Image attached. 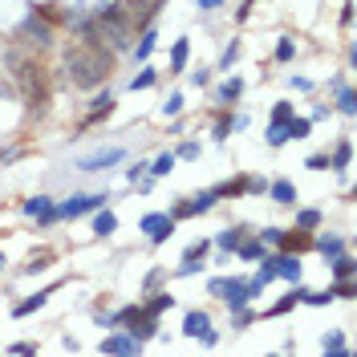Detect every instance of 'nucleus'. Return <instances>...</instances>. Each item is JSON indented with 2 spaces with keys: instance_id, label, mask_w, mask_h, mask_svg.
Returning a JSON list of instances; mask_svg holds the SVG:
<instances>
[{
  "instance_id": "nucleus-1",
  "label": "nucleus",
  "mask_w": 357,
  "mask_h": 357,
  "mask_svg": "<svg viewBox=\"0 0 357 357\" xmlns=\"http://www.w3.org/2000/svg\"><path fill=\"white\" fill-rule=\"evenodd\" d=\"M110 69H114V49L110 45H69V53H66V77H69V86H77V89H93V86H102L106 77H110Z\"/></svg>"
},
{
  "instance_id": "nucleus-2",
  "label": "nucleus",
  "mask_w": 357,
  "mask_h": 357,
  "mask_svg": "<svg viewBox=\"0 0 357 357\" xmlns=\"http://www.w3.org/2000/svg\"><path fill=\"white\" fill-rule=\"evenodd\" d=\"M4 61L13 66V77H17V86H21L24 102H29V110H45V102H49V73L37 57H29V53H17V49H8L4 53Z\"/></svg>"
},
{
  "instance_id": "nucleus-3",
  "label": "nucleus",
  "mask_w": 357,
  "mask_h": 357,
  "mask_svg": "<svg viewBox=\"0 0 357 357\" xmlns=\"http://www.w3.org/2000/svg\"><path fill=\"white\" fill-rule=\"evenodd\" d=\"M93 21H98V29H102V41L110 45L114 53L118 49H130L134 45V21L126 8H118L114 0H102V8L93 13Z\"/></svg>"
},
{
  "instance_id": "nucleus-4",
  "label": "nucleus",
  "mask_w": 357,
  "mask_h": 357,
  "mask_svg": "<svg viewBox=\"0 0 357 357\" xmlns=\"http://www.w3.org/2000/svg\"><path fill=\"white\" fill-rule=\"evenodd\" d=\"M17 37H21L24 45H33V49H49V45H53V24H49V17H45L41 8H33V13L24 17V24L17 29Z\"/></svg>"
},
{
  "instance_id": "nucleus-5",
  "label": "nucleus",
  "mask_w": 357,
  "mask_h": 357,
  "mask_svg": "<svg viewBox=\"0 0 357 357\" xmlns=\"http://www.w3.org/2000/svg\"><path fill=\"white\" fill-rule=\"evenodd\" d=\"M106 191L102 195H73V199L57 203V220H77V215H86V211H98V207H106Z\"/></svg>"
},
{
  "instance_id": "nucleus-6",
  "label": "nucleus",
  "mask_w": 357,
  "mask_h": 357,
  "mask_svg": "<svg viewBox=\"0 0 357 357\" xmlns=\"http://www.w3.org/2000/svg\"><path fill=\"white\" fill-rule=\"evenodd\" d=\"M183 333L187 337H203V345H215V341H220V337L211 333V317L199 312V309H191L187 317H183Z\"/></svg>"
},
{
  "instance_id": "nucleus-7",
  "label": "nucleus",
  "mask_w": 357,
  "mask_h": 357,
  "mask_svg": "<svg viewBox=\"0 0 357 357\" xmlns=\"http://www.w3.org/2000/svg\"><path fill=\"white\" fill-rule=\"evenodd\" d=\"M142 231H146V240H151V244H162V240H171L175 220H171V215H162V211H151V215H142Z\"/></svg>"
},
{
  "instance_id": "nucleus-8",
  "label": "nucleus",
  "mask_w": 357,
  "mask_h": 357,
  "mask_svg": "<svg viewBox=\"0 0 357 357\" xmlns=\"http://www.w3.org/2000/svg\"><path fill=\"white\" fill-rule=\"evenodd\" d=\"M29 220H37L41 227H49V223L57 220V207H53V199L49 195H33V199H24V207H21Z\"/></svg>"
},
{
  "instance_id": "nucleus-9",
  "label": "nucleus",
  "mask_w": 357,
  "mask_h": 357,
  "mask_svg": "<svg viewBox=\"0 0 357 357\" xmlns=\"http://www.w3.org/2000/svg\"><path fill=\"white\" fill-rule=\"evenodd\" d=\"M211 203H215V191H199V195H191L187 203H178L175 211H171V220H187V215H203V211H211Z\"/></svg>"
},
{
  "instance_id": "nucleus-10",
  "label": "nucleus",
  "mask_w": 357,
  "mask_h": 357,
  "mask_svg": "<svg viewBox=\"0 0 357 357\" xmlns=\"http://www.w3.org/2000/svg\"><path fill=\"white\" fill-rule=\"evenodd\" d=\"M142 349V341L134 333H110L102 341V354H138Z\"/></svg>"
},
{
  "instance_id": "nucleus-11",
  "label": "nucleus",
  "mask_w": 357,
  "mask_h": 357,
  "mask_svg": "<svg viewBox=\"0 0 357 357\" xmlns=\"http://www.w3.org/2000/svg\"><path fill=\"white\" fill-rule=\"evenodd\" d=\"M122 158H126V151H122V146H110V151H98V155H89L86 162H82V171H106V167L122 162Z\"/></svg>"
},
{
  "instance_id": "nucleus-12",
  "label": "nucleus",
  "mask_w": 357,
  "mask_h": 357,
  "mask_svg": "<svg viewBox=\"0 0 357 357\" xmlns=\"http://www.w3.org/2000/svg\"><path fill=\"white\" fill-rule=\"evenodd\" d=\"M280 248L301 256V252H309V248H312V236L305 231V227H296V231H284V236H280Z\"/></svg>"
},
{
  "instance_id": "nucleus-13",
  "label": "nucleus",
  "mask_w": 357,
  "mask_h": 357,
  "mask_svg": "<svg viewBox=\"0 0 357 357\" xmlns=\"http://www.w3.org/2000/svg\"><path fill=\"white\" fill-rule=\"evenodd\" d=\"M203 256H207V240L191 244L187 252H183V268H178V276H191L195 268H203Z\"/></svg>"
},
{
  "instance_id": "nucleus-14",
  "label": "nucleus",
  "mask_w": 357,
  "mask_h": 357,
  "mask_svg": "<svg viewBox=\"0 0 357 357\" xmlns=\"http://www.w3.org/2000/svg\"><path fill=\"white\" fill-rule=\"evenodd\" d=\"M53 289H57V284H49V289H41V292H37V296H29V301H21V305L13 309V317H29V312H37V309H41V305H45V301L53 296Z\"/></svg>"
},
{
  "instance_id": "nucleus-15",
  "label": "nucleus",
  "mask_w": 357,
  "mask_h": 357,
  "mask_svg": "<svg viewBox=\"0 0 357 357\" xmlns=\"http://www.w3.org/2000/svg\"><path fill=\"white\" fill-rule=\"evenodd\" d=\"M240 93H244V82H240V77H227V82L215 89V102H220V106H231Z\"/></svg>"
},
{
  "instance_id": "nucleus-16",
  "label": "nucleus",
  "mask_w": 357,
  "mask_h": 357,
  "mask_svg": "<svg viewBox=\"0 0 357 357\" xmlns=\"http://www.w3.org/2000/svg\"><path fill=\"white\" fill-rule=\"evenodd\" d=\"M312 248H317L321 256H329V260H333V256H341V252H345V240H341V236H329V231H325L321 240H312Z\"/></svg>"
},
{
  "instance_id": "nucleus-17",
  "label": "nucleus",
  "mask_w": 357,
  "mask_h": 357,
  "mask_svg": "<svg viewBox=\"0 0 357 357\" xmlns=\"http://www.w3.org/2000/svg\"><path fill=\"white\" fill-rule=\"evenodd\" d=\"M268 195H272L276 203H296V187H292L289 178H276V183L268 187Z\"/></svg>"
},
{
  "instance_id": "nucleus-18",
  "label": "nucleus",
  "mask_w": 357,
  "mask_h": 357,
  "mask_svg": "<svg viewBox=\"0 0 357 357\" xmlns=\"http://www.w3.org/2000/svg\"><path fill=\"white\" fill-rule=\"evenodd\" d=\"M244 236H248V227H227V231H220V236H215V244H220L223 252H236V244H240Z\"/></svg>"
},
{
  "instance_id": "nucleus-19",
  "label": "nucleus",
  "mask_w": 357,
  "mask_h": 357,
  "mask_svg": "<svg viewBox=\"0 0 357 357\" xmlns=\"http://www.w3.org/2000/svg\"><path fill=\"white\" fill-rule=\"evenodd\" d=\"M236 252H240V260H260V256H264V240H240V244H236Z\"/></svg>"
},
{
  "instance_id": "nucleus-20",
  "label": "nucleus",
  "mask_w": 357,
  "mask_h": 357,
  "mask_svg": "<svg viewBox=\"0 0 357 357\" xmlns=\"http://www.w3.org/2000/svg\"><path fill=\"white\" fill-rule=\"evenodd\" d=\"M309 130H312V118H296V114H292L289 122H284V134H289V138H309Z\"/></svg>"
},
{
  "instance_id": "nucleus-21",
  "label": "nucleus",
  "mask_w": 357,
  "mask_h": 357,
  "mask_svg": "<svg viewBox=\"0 0 357 357\" xmlns=\"http://www.w3.org/2000/svg\"><path fill=\"white\" fill-rule=\"evenodd\" d=\"M187 57H191V41L183 37V41H175V49H171V73H178V69L187 66Z\"/></svg>"
},
{
  "instance_id": "nucleus-22",
  "label": "nucleus",
  "mask_w": 357,
  "mask_h": 357,
  "mask_svg": "<svg viewBox=\"0 0 357 357\" xmlns=\"http://www.w3.org/2000/svg\"><path fill=\"white\" fill-rule=\"evenodd\" d=\"M349 162H354V146H349V142H337V151H333V158H329V167H333V171H345Z\"/></svg>"
},
{
  "instance_id": "nucleus-23",
  "label": "nucleus",
  "mask_w": 357,
  "mask_h": 357,
  "mask_svg": "<svg viewBox=\"0 0 357 357\" xmlns=\"http://www.w3.org/2000/svg\"><path fill=\"white\" fill-rule=\"evenodd\" d=\"M114 227H118V220H114V211H106V207H98V215H93V231H98V236H110Z\"/></svg>"
},
{
  "instance_id": "nucleus-24",
  "label": "nucleus",
  "mask_w": 357,
  "mask_h": 357,
  "mask_svg": "<svg viewBox=\"0 0 357 357\" xmlns=\"http://www.w3.org/2000/svg\"><path fill=\"white\" fill-rule=\"evenodd\" d=\"M333 280H354V256H333Z\"/></svg>"
},
{
  "instance_id": "nucleus-25",
  "label": "nucleus",
  "mask_w": 357,
  "mask_h": 357,
  "mask_svg": "<svg viewBox=\"0 0 357 357\" xmlns=\"http://www.w3.org/2000/svg\"><path fill=\"white\" fill-rule=\"evenodd\" d=\"M171 305H175V296H167V292H151V301H146L142 309L151 312V317H158V312H167Z\"/></svg>"
},
{
  "instance_id": "nucleus-26",
  "label": "nucleus",
  "mask_w": 357,
  "mask_h": 357,
  "mask_svg": "<svg viewBox=\"0 0 357 357\" xmlns=\"http://www.w3.org/2000/svg\"><path fill=\"white\" fill-rule=\"evenodd\" d=\"M171 171H175V155H171V151H162V155L151 162V178H162V175H171Z\"/></svg>"
},
{
  "instance_id": "nucleus-27",
  "label": "nucleus",
  "mask_w": 357,
  "mask_h": 357,
  "mask_svg": "<svg viewBox=\"0 0 357 357\" xmlns=\"http://www.w3.org/2000/svg\"><path fill=\"white\" fill-rule=\"evenodd\" d=\"M321 345H325V354H337V357H349V345H345V337L337 333H325V341H321Z\"/></svg>"
},
{
  "instance_id": "nucleus-28",
  "label": "nucleus",
  "mask_w": 357,
  "mask_h": 357,
  "mask_svg": "<svg viewBox=\"0 0 357 357\" xmlns=\"http://www.w3.org/2000/svg\"><path fill=\"white\" fill-rule=\"evenodd\" d=\"M341 93H337V110L341 114H357V93L349 86H337Z\"/></svg>"
},
{
  "instance_id": "nucleus-29",
  "label": "nucleus",
  "mask_w": 357,
  "mask_h": 357,
  "mask_svg": "<svg viewBox=\"0 0 357 357\" xmlns=\"http://www.w3.org/2000/svg\"><path fill=\"white\" fill-rule=\"evenodd\" d=\"M49 260H53V252H49V248H41V252H33V260L24 264V276H33V272H41V268H49Z\"/></svg>"
},
{
  "instance_id": "nucleus-30",
  "label": "nucleus",
  "mask_w": 357,
  "mask_h": 357,
  "mask_svg": "<svg viewBox=\"0 0 357 357\" xmlns=\"http://www.w3.org/2000/svg\"><path fill=\"white\" fill-rule=\"evenodd\" d=\"M296 227H305V231L321 227V211H317V207H305V211H296Z\"/></svg>"
},
{
  "instance_id": "nucleus-31",
  "label": "nucleus",
  "mask_w": 357,
  "mask_h": 357,
  "mask_svg": "<svg viewBox=\"0 0 357 357\" xmlns=\"http://www.w3.org/2000/svg\"><path fill=\"white\" fill-rule=\"evenodd\" d=\"M151 53H155V33H151V29H146V33H142V41L134 45V57H138V61H146V57H151Z\"/></svg>"
},
{
  "instance_id": "nucleus-32",
  "label": "nucleus",
  "mask_w": 357,
  "mask_h": 357,
  "mask_svg": "<svg viewBox=\"0 0 357 357\" xmlns=\"http://www.w3.org/2000/svg\"><path fill=\"white\" fill-rule=\"evenodd\" d=\"M292 53H296L292 37H280V45H276V61H292Z\"/></svg>"
},
{
  "instance_id": "nucleus-33",
  "label": "nucleus",
  "mask_w": 357,
  "mask_h": 357,
  "mask_svg": "<svg viewBox=\"0 0 357 357\" xmlns=\"http://www.w3.org/2000/svg\"><path fill=\"white\" fill-rule=\"evenodd\" d=\"M289 118H292V102H276V110H272V122H276V126H284Z\"/></svg>"
},
{
  "instance_id": "nucleus-34",
  "label": "nucleus",
  "mask_w": 357,
  "mask_h": 357,
  "mask_svg": "<svg viewBox=\"0 0 357 357\" xmlns=\"http://www.w3.org/2000/svg\"><path fill=\"white\" fill-rule=\"evenodd\" d=\"M284 142H289L284 126H276V122H272V126H268V146H284Z\"/></svg>"
},
{
  "instance_id": "nucleus-35",
  "label": "nucleus",
  "mask_w": 357,
  "mask_h": 357,
  "mask_svg": "<svg viewBox=\"0 0 357 357\" xmlns=\"http://www.w3.org/2000/svg\"><path fill=\"white\" fill-rule=\"evenodd\" d=\"M236 57H240V41H231L227 49H223V61H220V69H231V66H236Z\"/></svg>"
},
{
  "instance_id": "nucleus-36",
  "label": "nucleus",
  "mask_w": 357,
  "mask_h": 357,
  "mask_svg": "<svg viewBox=\"0 0 357 357\" xmlns=\"http://www.w3.org/2000/svg\"><path fill=\"white\" fill-rule=\"evenodd\" d=\"M151 86H155V69H142V73L130 82V89H151Z\"/></svg>"
},
{
  "instance_id": "nucleus-37",
  "label": "nucleus",
  "mask_w": 357,
  "mask_h": 357,
  "mask_svg": "<svg viewBox=\"0 0 357 357\" xmlns=\"http://www.w3.org/2000/svg\"><path fill=\"white\" fill-rule=\"evenodd\" d=\"M333 296H341V301H349V296H357V289H354V280H337V289H333Z\"/></svg>"
},
{
  "instance_id": "nucleus-38",
  "label": "nucleus",
  "mask_w": 357,
  "mask_h": 357,
  "mask_svg": "<svg viewBox=\"0 0 357 357\" xmlns=\"http://www.w3.org/2000/svg\"><path fill=\"white\" fill-rule=\"evenodd\" d=\"M178 110H183V98H178V93H171V98L162 102V114H171V118H175Z\"/></svg>"
},
{
  "instance_id": "nucleus-39",
  "label": "nucleus",
  "mask_w": 357,
  "mask_h": 357,
  "mask_svg": "<svg viewBox=\"0 0 357 357\" xmlns=\"http://www.w3.org/2000/svg\"><path fill=\"white\" fill-rule=\"evenodd\" d=\"M305 167H309V171H329V155H312Z\"/></svg>"
},
{
  "instance_id": "nucleus-40",
  "label": "nucleus",
  "mask_w": 357,
  "mask_h": 357,
  "mask_svg": "<svg viewBox=\"0 0 357 357\" xmlns=\"http://www.w3.org/2000/svg\"><path fill=\"white\" fill-rule=\"evenodd\" d=\"M280 236H284L280 227H264V231H260V240H264V244H280Z\"/></svg>"
},
{
  "instance_id": "nucleus-41",
  "label": "nucleus",
  "mask_w": 357,
  "mask_h": 357,
  "mask_svg": "<svg viewBox=\"0 0 357 357\" xmlns=\"http://www.w3.org/2000/svg\"><path fill=\"white\" fill-rule=\"evenodd\" d=\"M354 24V0H345V8H341V29H349Z\"/></svg>"
},
{
  "instance_id": "nucleus-42",
  "label": "nucleus",
  "mask_w": 357,
  "mask_h": 357,
  "mask_svg": "<svg viewBox=\"0 0 357 357\" xmlns=\"http://www.w3.org/2000/svg\"><path fill=\"white\" fill-rule=\"evenodd\" d=\"M178 155H183V158H199V142H183V146H178Z\"/></svg>"
},
{
  "instance_id": "nucleus-43",
  "label": "nucleus",
  "mask_w": 357,
  "mask_h": 357,
  "mask_svg": "<svg viewBox=\"0 0 357 357\" xmlns=\"http://www.w3.org/2000/svg\"><path fill=\"white\" fill-rule=\"evenodd\" d=\"M158 284H162V268H155V272H151V276H146V292H155Z\"/></svg>"
},
{
  "instance_id": "nucleus-44",
  "label": "nucleus",
  "mask_w": 357,
  "mask_h": 357,
  "mask_svg": "<svg viewBox=\"0 0 357 357\" xmlns=\"http://www.w3.org/2000/svg\"><path fill=\"white\" fill-rule=\"evenodd\" d=\"M13 354L29 357V354H37V345H29V341H17V345H13Z\"/></svg>"
},
{
  "instance_id": "nucleus-45",
  "label": "nucleus",
  "mask_w": 357,
  "mask_h": 357,
  "mask_svg": "<svg viewBox=\"0 0 357 357\" xmlns=\"http://www.w3.org/2000/svg\"><path fill=\"white\" fill-rule=\"evenodd\" d=\"M142 171H146V162H134V167H126V175H130V183H138V178H142Z\"/></svg>"
},
{
  "instance_id": "nucleus-46",
  "label": "nucleus",
  "mask_w": 357,
  "mask_h": 357,
  "mask_svg": "<svg viewBox=\"0 0 357 357\" xmlns=\"http://www.w3.org/2000/svg\"><path fill=\"white\" fill-rule=\"evenodd\" d=\"M223 0H199V8H207V13H211V8H220Z\"/></svg>"
},
{
  "instance_id": "nucleus-47",
  "label": "nucleus",
  "mask_w": 357,
  "mask_h": 357,
  "mask_svg": "<svg viewBox=\"0 0 357 357\" xmlns=\"http://www.w3.org/2000/svg\"><path fill=\"white\" fill-rule=\"evenodd\" d=\"M0 268H4V252H0Z\"/></svg>"
}]
</instances>
